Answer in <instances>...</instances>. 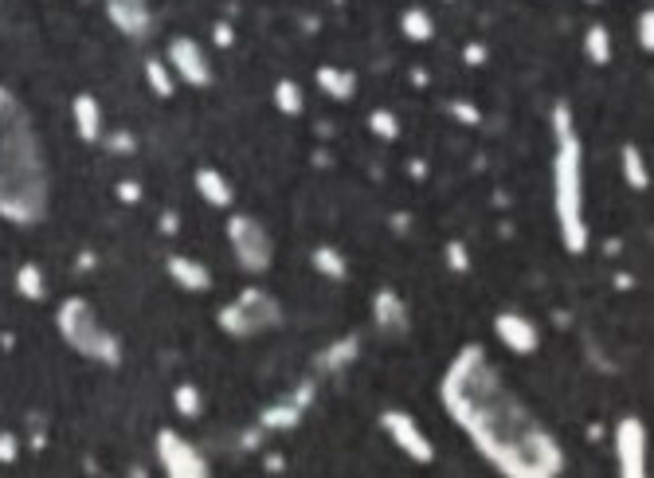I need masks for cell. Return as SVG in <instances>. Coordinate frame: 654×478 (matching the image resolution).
I'll use <instances>...</instances> for the list:
<instances>
[{
  "instance_id": "obj_24",
  "label": "cell",
  "mask_w": 654,
  "mask_h": 478,
  "mask_svg": "<svg viewBox=\"0 0 654 478\" xmlns=\"http://www.w3.org/2000/svg\"><path fill=\"white\" fill-rule=\"evenodd\" d=\"M141 71H145V83H149V91H153L157 98H173V95H177V79H173V71H169V63H165V59L149 55Z\"/></svg>"
},
{
  "instance_id": "obj_7",
  "label": "cell",
  "mask_w": 654,
  "mask_h": 478,
  "mask_svg": "<svg viewBox=\"0 0 654 478\" xmlns=\"http://www.w3.org/2000/svg\"><path fill=\"white\" fill-rule=\"evenodd\" d=\"M153 447H157V467H161L169 478H208L212 475V463H208V459L200 455V447H196L188 435H181L177 428L157 431Z\"/></svg>"
},
{
  "instance_id": "obj_10",
  "label": "cell",
  "mask_w": 654,
  "mask_h": 478,
  "mask_svg": "<svg viewBox=\"0 0 654 478\" xmlns=\"http://www.w3.org/2000/svg\"><path fill=\"white\" fill-rule=\"evenodd\" d=\"M165 63H169L173 79H181V83L196 87V91L212 87V79H216L208 51L200 48L192 36H173V40H169V48H165Z\"/></svg>"
},
{
  "instance_id": "obj_20",
  "label": "cell",
  "mask_w": 654,
  "mask_h": 478,
  "mask_svg": "<svg viewBox=\"0 0 654 478\" xmlns=\"http://www.w3.org/2000/svg\"><path fill=\"white\" fill-rule=\"evenodd\" d=\"M310 267L329 279V283H345L349 279V259L341 255V247H333V243H318L314 251H310Z\"/></svg>"
},
{
  "instance_id": "obj_17",
  "label": "cell",
  "mask_w": 654,
  "mask_h": 478,
  "mask_svg": "<svg viewBox=\"0 0 654 478\" xmlns=\"http://www.w3.org/2000/svg\"><path fill=\"white\" fill-rule=\"evenodd\" d=\"M192 185L200 192V200L208 204V208H220V212H228L235 204V185L216 169V165H200L196 173H192Z\"/></svg>"
},
{
  "instance_id": "obj_19",
  "label": "cell",
  "mask_w": 654,
  "mask_h": 478,
  "mask_svg": "<svg viewBox=\"0 0 654 478\" xmlns=\"http://www.w3.org/2000/svg\"><path fill=\"white\" fill-rule=\"evenodd\" d=\"M314 83L322 87V95H329L333 102H349L357 98V75L349 67H333V63H322L314 71Z\"/></svg>"
},
{
  "instance_id": "obj_23",
  "label": "cell",
  "mask_w": 654,
  "mask_h": 478,
  "mask_svg": "<svg viewBox=\"0 0 654 478\" xmlns=\"http://www.w3.org/2000/svg\"><path fill=\"white\" fill-rule=\"evenodd\" d=\"M400 32L412 40V44H431L435 40V16L423 8V4H412L400 12Z\"/></svg>"
},
{
  "instance_id": "obj_11",
  "label": "cell",
  "mask_w": 654,
  "mask_h": 478,
  "mask_svg": "<svg viewBox=\"0 0 654 478\" xmlns=\"http://www.w3.org/2000/svg\"><path fill=\"white\" fill-rule=\"evenodd\" d=\"M102 8H106V20L134 44H145L157 32V16L149 0H102Z\"/></svg>"
},
{
  "instance_id": "obj_25",
  "label": "cell",
  "mask_w": 654,
  "mask_h": 478,
  "mask_svg": "<svg viewBox=\"0 0 654 478\" xmlns=\"http://www.w3.org/2000/svg\"><path fill=\"white\" fill-rule=\"evenodd\" d=\"M584 55L596 67H608L611 63V32L604 24H588V32H584Z\"/></svg>"
},
{
  "instance_id": "obj_39",
  "label": "cell",
  "mask_w": 654,
  "mask_h": 478,
  "mask_svg": "<svg viewBox=\"0 0 654 478\" xmlns=\"http://www.w3.org/2000/svg\"><path fill=\"white\" fill-rule=\"evenodd\" d=\"M486 55H490V51H486V44H467V48H463V59H467L470 67L486 63Z\"/></svg>"
},
{
  "instance_id": "obj_43",
  "label": "cell",
  "mask_w": 654,
  "mask_h": 478,
  "mask_svg": "<svg viewBox=\"0 0 654 478\" xmlns=\"http://www.w3.org/2000/svg\"><path fill=\"white\" fill-rule=\"evenodd\" d=\"M427 83H431V75H427L423 67H416V71H412V87H427Z\"/></svg>"
},
{
  "instance_id": "obj_45",
  "label": "cell",
  "mask_w": 654,
  "mask_h": 478,
  "mask_svg": "<svg viewBox=\"0 0 654 478\" xmlns=\"http://www.w3.org/2000/svg\"><path fill=\"white\" fill-rule=\"evenodd\" d=\"M282 467H286L282 455H271V459H267V471H282Z\"/></svg>"
},
{
  "instance_id": "obj_9",
  "label": "cell",
  "mask_w": 654,
  "mask_h": 478,
  "mask_svg": "<svg viewBox=\"0 0 654 478\" xmlns=\"http://www.w3.org/2000/svg\"><path fill=\"white\" fill-rule=\"evenodd\" d=\"M380 428L388 431V439L396 443V451H404L412 463H420V467H431V463H435V443H431V435L416 424L412 412H404V408H384V412H380Z\"/></svg>"
},
{
  "instance_id": "obj_35",
  "label": "cell",
  "mask_w": 654,
  "mask_h": 478,
  "mask_svg": "<svg viewBox=\"0 0 654 478\" xmlns=\"http://www.w3.org/2000/svg\"><path fill=\"white\" fill-rule=\"evenodd\" d=\"M114 196H118V204H141L145 192H141L138 181H118V185H114Z\"/></svg>"
},
{
  "instance_id": "obj_6",
  "label": "cell",
  "mask_w": 654,
  "mask_h": 478,
  "mask_svg": "<svg viewBox=\"0 0 654 478\" xmlns=\"http://www.w3.org/2000/svg\"><path fill=\"white\" fill-rule=\"evenodd\" d=\"M224 232H228V247H232L235 263H239L247 275H267V271L275 267V239L263 228L259 216L232 212Z\"/></svg>"
},
{
  "instance_id": "obj_42",
  "label": "cell",
  "mask_w": 654,
  "mask_h": 478,
  "mask_svg": "<svg viewBox=\"0 0 654 478\" xmlns=\"http://www.w3.org/2000/svg\"><path fill=\"white\" fill-rule=\"evenodd\" d=\"M408 224H412V216H408V212H396V216H392V228H396V236H404V232H408Z\"/></svg>"
},
{
  "instance_id": "obj_30",
  "label": "cell",
  "mask_w": 654,
  "mask_h": 478,
  "mask_svg": "<svg viewBox=\"0 0 654 478\" xmlns=\"http://www.w3.org/2000/svg\"><path fill=\"white\" fill-rule=\"evenodd\" d=\"M447 114H451L455 122H463V126H482V110H478L470 98H451V102H447Z\"/></svg>"
},
{
  "instance_id": "obj_21",
  "label": "cell",
  "mask_w": 654,
  "mask_h": 478,
  "mask_svg": "<svg viewBox=\"0 0 654 478\" xmlns=\"http://www.w3.org/2000/svg\"><path fill=\"white\" fill-rule=\"evenodd\" d=\"M619 165H623V181H627V189H635V192L651 189L647 157H643V149H639L635 142H623V149H619Z\"/></svg>"
},
{
  "instance_id": "obj_40",
  "label": "cell",
  "mask_w": 654,
  "mask_h": 478,
  "mask_svg": "<svg viewBox=\"0 0 654 478\" xmlns=\"http://www.w3.org/2000/svg\"><path fill=\"white\" fill-rule=\"evenodd\" d=\"M75 267H79V275H91L94 267H98V255H94L91 247H87V251H79V263H75Z\"/></svg>"
},
{
  "instance_id": "obj_46",
  "label": "cell",
  "mask_w": 654,
  "mask_h": 478,
  "mask_svg": "<svg viewBox=\"0 0 654 478\" xmlns=\"http://www.w3.org/2000/svg\"><path fill=\"white\" fill-rule=\"evenodd\" d=\"M584 4H600V0H584Z\"/></svg>"
},
{
  "instance_id": "obj_13",
  "label": "cell",
  "mask_w": 654,
  "mask_h": 478,
  "mask_svg": "<svg viewBox=\"0 0 654 478\" xmlns=\"http://www.w3.org/2000/svg\"><path fill=\"white\" fill-rule=\"evenodd\" d=\"M373 326L384 337H404L412 330V310L392 287H380L373 294Z\"/></svg>"
},
{
  "instance_id": "obj_1",
  "label": "cell",
  "mask_w": 654,
  "mask_h": 478,
  "mask_svg": "<svg viewBox=\"0 0 654 478\" xmlns=\"http://www.w3.org/2000/svg\"><path fill=\"white\" fill-rule=\"evenodd\" d=\"M439 404L474 443V451L506 478H557L564 475V447L541 416L506 384L490 353L467 341L443 381Z\"/></svg>"
},
{
  "instance_id": "obj_22",
  "label": "cell",
  "mask_w": 654,
  "mask_h": 478,
  "mask_svg": "<svg viewBox=\"0 0 654 478\" xmlns=\"http://www.w3.org/2000/svg\"><path fill=\"white\" fill-rule=\"evenodd\" d=\"M12 287H16V294L24 298V302H44L47 298V275L40 263H20L16 267V279H12Z\"/></svg>"
},
{
  "instance_id": "obj_33",
  "label": "cell",
  "mask_w": 654,
  "mask_h": 478,
  "mask_svg": "<svg viewBox=\"0 0 654 478\" xmlns=\"http://www.w3.org/2000/svg\"><path fill=\"white\" fill-rule=\"evenodd\" d=\"M314 396H318V381H314V377H306V381H302L298 388H294V392H290V400H294L302 412L314 404Z\"/></svg>"
},
{
  "instance_id": "obj_47",
  "label": "cell",
  "mask_w": 654,
  "mask_h": 478,
  "mask_svg": "<svg viewBox=\"0 0 654 478\" xmlns=\"http://www.w3.org/2000/svg\"><path fill=\"white\" fill-rule=\"evenodd\" d=\"M333 4H345V0H333Z\"/></svg>"
},
{
  "instance_id": "obj_15",
  "label": "cell",
  "mask_w": 654,
  "mask_h": 478,
  "mask_svg": "<svg viewBox=\"0 0 654 478\" xmlns=\"http://www.w3.org/2000/svg\"><path fill=\"white\" fill-rule=\"evenodd\" d=\"M357 357H361V337L341 334L337 341H329L326 349H318V357H314V377H333V373L357 365Z\"/></svg>"
},
{
  "instance_id": "obj_12",
  "label": "cell",
  "mask_w": 654,
  "mask_h": 478,
  "mask_svg": "<svg viewBox=\"0 0 654 478\" xmlns=\"http://www.w3.org/2000/svg\"><path fill=\"white\" fill-rule=\"evenodd\" d=\"M494 337L514 357H533L541 349V326L529 314H521V310H498L494 314Z\"/></svg>"
},
{
  "instance_id": "obj_28",
  "label": "cell",
  "mask_w": 654,
  "mask_h": 478,
  "mask_svg": "<svg viewBox=\"0 0 654 478\" xmlns=\"http://www.w3.org/2000/svg\"><path fill=\"white\" fill-rule=\"evenodd\" d=\"M369 130H373V138L380 142H400V118L392 114V110H384V106H376L373 114H369Z\"/></svg>"
},
{
  "instance_id": "obj_29",
  "label": "cell",
  "mask_w": 654,
  "mask_h": 478,
  "mask_svg": "<svg viewBox=\"0 0 654 478\" xmlns=\"http://www.w3.org/2000/svg\"><path fill=\"white\" fill-rule=\"evenodd\" d=\"M443 263H447L451 275H467L470 271V247L463 243V239H447V243H443Z\"/></svg>"
},
{
  "instance_id": "obj_37",
  "label": "cell",
  "mask_w": 654,
  "mask_h": 478,
  "mask_svg": "<svg viewBox=\"0 0 654 478\" xmlns=\"http://www.w3.org/2000/svg\"><path fill=\"white\" fill-rule=\"evenodd\" d=\"M20 455V439L12 431H0V463H16Z\"/></svg>"
},
{
  "instance_id": "obj_44",
  "label": "cell",
  "mask_w": 654,
  "mask_h": 478,
  "mask_svg": "<svg viewBox=\"0 0 654 478\" xmlns=\"http://www.w3.org/2000/svg\"><path fill=\"white\" fill-rule=\"evenodd\" d=\"M615 287H619V290H631V287H635V279H631V275H615Z\"/></svg>"
},
{
  "instance_id": "obj_38",
  "label": "cell",
  "mask_w": 654,
  "mask_h": 478,
  "mask_svg": "<svg viewBox=\"0 0 654 478\" xmlns=\"http://www.w3.org/2000/svg\"><path fill=\"white\" fill-rule=\"evenodd\" d=\"M157 228H161V236H177V232H181V212H173V208L161 212V216H157Z\"/></svg>"
},
{
  "instance_id": "obj_2",
  "label": "cell",
  "mask_w": 654,
  "mask_h": 478,
  "mask_svg": "<svg viewBox=\"0 0 654 478\" xmlns=\"http://www.w3.org/2000/svg\"><path fill=\"white\" fill-rule=\"evenodd\" d=\"M51 212V169L32 110L0 87V220L32 228Z\"/></svg>"
},
{
  "instance_id": "obj_18",
  "label": "cell",
  "mask_w": 654,
  "mask_h": 478,
  "mask_svg": "<svg viewBox=\"0 0 654 478\" xmlns=\"http://www.w3.org/2000/svg\"><path fill=\"white\" fill-rule=\"evenodd\" d=\"M302 408L290 400V396H282V400H271V404H263L259 408V416H255V424L267 431V435H275V431H294L302 424Z\"/></svg>"
},
{
  "instance_id": "obj_5",
  "label": "cell",
  "mask_w": 654,
  "mask_h": 478,
  "mask_svg": "<svg viewBox=\"0 0 654 478\" xmlns=\"http://www.w3.org/2000/svg\"><path fill=\"white\" fill-rule=\"evenodd\" d=\"M216 322L220 330L235 341H247V337H259V334H271L282 326V306L267 294V290H239L235 302L220 306L216 310Z\"/></svg>"
},
{
  "instance_id": "obj_4",
  "label": "cell",
  "mask_w": 654,
  "mask_h": 478,
  "mask_svg": "<svg viewBox=\"0 0 654 478\" xmlns=\"http://www.w3.org/2000/svg\"><path fill=\"white\" fill-rule=\"evenodd\" d=\"M55 330H59L67 349H75L79 357H87L94 365H106V369L122 365V341H118L114 330L102 326V318L94 314V306L87 298H79V294L63 298L59 310H55Z\"/></svg>"
},
{
  "instance_id": "obj_26",
  "label": "cell",
  "mask_w": 654,
  "mask_h": 478,
  "mask_svg": "<svg viewBox=\"0 0 654 478\" xmlns=\"http://www.w3.org/2000/svg\"><path fill=\"white\" fill-rule=\"evenodd\" d=\"M275 110L286 114V118H298L306 110V95H302V87L294 79H279L275 83Z\"/></svg>"
},
{
  "instance_id": "obj_34",
  "label": "cell",
  "mask_w": 654,
  "mask_h": 478,
  "mask_svg": "<svg viewBox=\"0 0 654 478\" xmlns=\"http://www.w3.org/2000/svg\"><path fill=\"white\" fill-rule=\"evenodd\" d=\"M212 44H216V48H235V28L232 24H228V20H216V24H212Z\"/></svg>"
},
{
  "instance_id": "obj_3",
  "label": "cell",
  "mask_w": 654,
  "mask_h": 478,
  "mask_svg": "<svg viewBox=\"0 0 654 478\" xmlns=\"http://www.w3.org/2000/svg\"><path fill=\"white\" fill-rule=\"evenodd\" d=\"M553 212H557V228L568 255H584L588 251V216H584V145L572 122V106L557 102L553 106Z\"/></svg>"
},
{
  "instance_id": "obj_36",
  "label": "cell",
  "mask_w": 654,
  "mask_h": 478,
  "mask_svg": "<svg viewBox=\"0 0 654 478\" xmlns=\"http://www.w3.org/2000/svg\"><path fill=\"white\" fill-rule=\"evenodd\" d=\"M263 439H267V431L259 428V424H251V428L239 435V451H259V447H263Z\"/></svg>"
},
{
  "instance_id": "obj_27",
  "label": "cell",
  "mask_w": 654,
  "mask_h": 478,
  "mask_svg": "<svg viewBox=\"0 0 654 478\" xmlns=\"http://www.w3.org/2000/svg\"><path fill=\"white\" fill-rule=\"evenodd\" d=\"M173 408H177V416H185V420H200V412H204V396H200V388L181 381L177 388H173Z\"/></svg>"
},
{
  "instance_id": "obj_32",
  "label": "cell",
  "mask_w": 654,
  "mask_h": 478,
  "mask_svg": "<svg viewBox=\"0 0 654 478\" xmlns=\"http://www.w3.org/2000/svg\"><path fill=\"white\" fill-rule=\"evenodd\" d=\"M635 40H639V48L651 55L654 51V12H639V20H635Z\"/></svg>"
},
{
  "instance_id": "obj_8",
  "label": "cell",
  "mask_w": 654,
  "mask_h": 478,
  "mask_svg": "<svg viewBox=\"0 0 654 478\" xmlns=\"http://www.w3.org/2000/svg\"><path fill=\"white\" fill-rule=\"evenodd\" d=\"M611 447H615V471H619V478L647 475V424L639 416H619L615 420Z\"/></svg>"
},
{
  "instance_id": "obj_41",
  "label": "cell",
  "mask_w": 654,
  "mask_h": 478,
  "mask_svg": "<svg viewBox=\"0 0 654 478\" xmlns=\"http://www.w3.org/2000/svg\"><path fill=\"white\" fill-rule=\"evenodd\" d=\"M408 177H412V181H423V177H427V161H416V157H412V161H408Z\"/></svg>"
},
{
  "instance_id": "obj_31",
  "label": "cell",
  "mask_w": 654,
  "mask_h": 478,
  "mask_svg": "<svg viewBox=\"0 0 654 478\" xmlns=\"http://www.w3.org/2000/svg\"><path fill=\"white\" fill-rule=\"evenodd\" d=\"M102 149H110V153H118V157H126V153H134L138 149V138L134 134H126V130H110V134H102Z\"/></svg>"
},
{
  "instance_id": "obj_14",
  "label": "cell",
  "mask_w": 654,
  "mask_h": 478,
  "mask_svg": "<svg viewBox=\"0 0 654 478\" xmlns=\"http://www.w3.org/2000/svg\"><path fill=\"white\" fill-rule=\"evenodd\" d=\"M71 122H75V134L87 145H98L106 134V114H102V102L91 91H79L71 98Z\"/></svg>"
},
{
  "instance_id": "obj_16",
  "label": "cell",
  "mask_w": 654,
  "mask_h": 478,
  "mask_svg": "<svg viewBox=\"0 0 654 478\" xmlns=\"http://www.w3.org/2000/svg\"><path fill=\"white\" fill-rule=\"evenodd\" d=\"M165 275L188 294H208L212 290V271L192 255H165Z\"/></svg>"
}]
</instances>
